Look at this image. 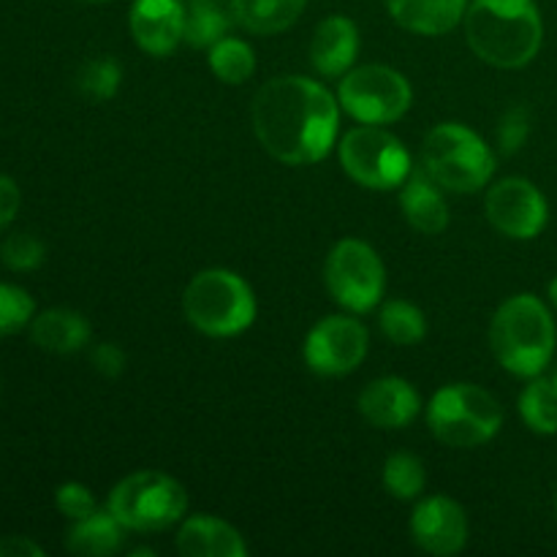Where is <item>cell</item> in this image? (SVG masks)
<instances>
[{
	"mask_svg": "<svg viewBox=\"0 0 557 557\" xmlns=\"http://www.w3.org/2000/svg\"><path fill=\"white\" fill-rule=\"evenodd\" d=\"M253 131L267 152L288 166L330 156L341 131V103L308 76H275L253 98Z\"/></svg>",
	"mask_w": 557,
	"mask_h": 557,
	"instance_id": "6da1fadb",
	"label": "cell"
},
{
	"mask_svg": "<svg viewBox=\"0 0 557 557\" xmlns=\"http://www.w3.org/2000/svg\"><path fill=\"white\" fill-rule=\"evenodd\" d=\"M466 38L479 60L495 69H525L544 41V22L533 0H473Z\"/></svg>",
	"mask_w": 557,
	"mask_h": 557,
	"instance_id": "7a4b0ae2",
	"label": "cell"
},
{
	"mask_svg": "<svg viewBox=\"0 0 557 557\" xmlns=\"http://www.w3.org/2000/svg\"><path fill=\"white\" fill-rule=\"evenodd\" d=\"M557 330L547 305L533 294L506 299L490 324V348L500 368L520 379H536L555 357Z\"/></svg>",
	"mask_w": 557,
	"mask_h": 557,
	"instance_id": "3957f363",
	"label": "cell"
},
{
	"mask_svg": "<svg viewBox=\"0 0 557 557\" xmlns=\"http://www.w3.org/2000/svg\"><path fill=\"white\" fill-rule=\"evenodd\" d=\"M422 166L444 190L476 194L493 180L495 152L468 125L441 123L424 136Z\"/></svg>",
	"mask_w": 557,
	"mask_h": 557,
	"instance_id": "277c9868",
	"label": "cell"
},
{
	"mask_svg": "<svg viewBox=\"0 0 557 557\" xmlns=\"http://www.w3.org/2000/svg\"><path fill=\"white\" fill-rule=\"evenodd\" d=\"M183 310L201 335L234 337L256 321V297L237 272L205 270L185 288Z\"/></svg>",
	"mask_w": 557,
	"mask_h": 557,
	"instance_id": "5b68a950",
	"label": "cell"
},
{
	"mask_svg": "<svg viewBox=\"0 0 557 557\" xmlns=\"http://www.w3.org/2000/svg\"><path fill=\"white\" fill-rule=\"evenodd\" d=\"M430 433L455 449H473L498 435L504 411L487 389L476 384L441 386L428 406Z\"/></svg>",
	"mask_w": 557,
	"mask_h": 557,
	"instance_id": "8992f818",
	"label": "cell"
},
{
	"mask_svg": "<svg viewBox=\"0 0 557 557\" xmlns=\"http://www.w3.org/2000/svg\"><path fill=\"white\" fill-rule=\"evenodd\" d=\"M107 509L125 531H166L188 511V493L177 479L161 471H136L109 493Z\"/></svg>",
	"mask_w": 557,
	"mask_h": 557,
	"instance_id": "52a82bcc",
	"label": "cell"
},
{
	"mask_svg": "<svg viewBox=\"0 0 557 557\" xmlns=\"http://www.w3.org/2000/svg\"><path fill=\"white\" fill-rule=\"evenodd\" d=\"M337 152L343 172L370 190L400 188L413 172L406 145L381 125H359L346 131Z\"/></svg>",
	"mask_w": 557,
	"mask_h": 557,
	"instance_id": "ba28073f",
	"label": "cell"
},
{
	"mask_svg": "<svg viewBox=\"0 0 557 557\" xmlns=\"http://www.w3.org/2000/svg\"><path fill=\"white\" fill-rule=\"evenodd\" d=\"M324 283L341 308L368 313L384 299V261L362 239H341L326 256Z\"/></svg>",
	"mask_w": 557,
	"mask_h": 557,
	"instance_id": "9c48e42d",
	"label": "cell"
},
{
	"mask_svg": "<svg viewBox=\"0 0 557 557\" xmlns=\"http://www.w3.org/2000/svg\"><path fill=\"white\" fill-rule=\"evenodd\" d=\"M337 103L364 125H386L411 109L413 90L400 71L389 65H362L343 74Z\"/></svg>",
	"mask_w": 557,
	"mask_h": 557,
	"instance_id": "30bf717a",
	"label": "cell"
},
{
	"mask_svg": "<svg viewBox=\"0 0 557 557\" xmlns=\"http://www.w3.org/2000/svg\"><path fill=\"white\" fill-rule=\"evenodd\" d=\"M370 348L368 326L354 315H326L305 337V362L319 375L354 373Z\"/></svg>",
	"mask_w": 557,
	"mask_h": 557,
	"instance_id": "8fae6325",
	"label": "cell"
},
{
	"mask_svg": "<svg viewBox=\"0 0 557 557\" xmlns=\"http://www.w3.org/2000/svg\"><path fill=\"white\" fill-rule=\"evenodd\" d=\"M490 226L509 239H533L549 221V207L542 190L525 177L498 180L484 199Z\"/></svg>",
	"mask_w": 557,
	"mask_h": 557,
	"instance_id": "7c38bea8",
	"label": "cell"
},
{
	"mask_svg": "<svg viewBox=\"0 0 557 557\" xmlns=\"http://www.w3.org/2000/svg\"><path fill=\"white\" fill-rule=\"evenodd\" d=\"M411 539L430 555H457L468 542V517L446 495L424 498L411 515Z\"/></svg>",
	"mask_w": 557,
	"mask_h": 557,
	"instance_id": "4fadbf2b",
	"label": "cell"
},
{
	"mask_svg": "<svg viewBox=\"0 0 557 557\" xmlns=\"http://www.w3.org/2000/svg\"><path fill=\"white\" fill-rule=\"evenodd\" d=\"M128 27L139 49L163 58L185 41V3L183 0H134Z\"/></svg>",
	"mask_w": 557,
	"mask_h": 557,
	"instance_id": "5bb4252c",
	"label": "cell"
},
{
	"mask_svg": "<svg viewBox=\"0 0 557 557\" xmlns=\"http://www.w3.org/2000/svg\"><path fill=\"white\" fill-rule=\"evenodd\" d=\"M359 413L379 430H403L422 411L419 392L400 375H384L362 389Z\"/></svg>",
	"mask_w": 557,
	"mask_h": 557,
	"instance_id": "9a60e30c",
	"label": "cell"
},
{
	"mask_svg": "<svg viewBox=\"0 0 557 557\" xmlns=\"http://www.w3.org/2000/svg\"><path fill=\"white\" fill-rule=\"evenodd\" d=\"M359 54V30L348 16H330L321 22L310 41V63L321 76H343L351 71Z\"/></svg>",
	"mask_w": 557,
	"mask_h": 557,
	"instance_id": "2e32d148",
	"label": "cell"
},
{
	"mask_svg": "<svg viewBox=\"0 0 557 557\" xmlns=\"http://www.w3.org/2000/svg\"><path fill=\"white\" fill-rule=\"evenodd\" d=\"M400 210L406 221L419 234H444L449 226V205H446L441 185L428 172L413 169L406 183L400 185Z\"/></svg>",
	"mask_w": 557,
	"mask_h": 557,
	"instance_id": "e0dca14e",
	"label": "cell"
},
{
	"mask_svg": "<svg viewBox=\"0 0 557 557\" xmlns=\"http://www.w3.org/2000/svg\"><path fill=\"white\" fill-rule=\"evenodd\" d=\"M177 549L185 557H245L248 544L237 528L218 517L196 515L183 522L177 533Z\"/></svg>",
	"mask_w": 557,
	"mask_h": 557,
	"instance_id": "ac0fdd59",
	"label": "cell"
},
{
	"mask_svg": "<svg viewBox=\"0 0 557 557\" xmlns=\"http://www.w3.org/2000/svg\"><path fill=\"white\" fill-rule=\"evenodd\" d=\"M392 20L419 36H446L466 16L468 0H386Z\"/></svg>",
	"mask_w": 557,
	"mask_h": 557,
	"instance_id": "d6986e66",
	"label": "cell"
},
{
	"mask_svg": "<svg viewBox=\"0 0 557 557\" xmlns=\"http://www.w3.org/2000/svg\"><path fill=\"white\" fill-rule=\"evenodd\" d=\"M30 341L49 354H74L90 341V321L69 308H52L33 315Z\"/></svg>",
	"mask_w": 557,
	"mask_h": 557,
	"instance_id": "ffe728a7",
	"label": "cell"
},
{
	"mask_svg": "<svg viewBox=\"0 0 557 557\" xmlns=\"http://www.w3.org/2000/svg\"><path fill=\"white\" fill-rule=\"evenodd\" d=\"M308 0H232V14L243 30L275 36L302 16Z\"/></svg>",
	"mask_w": 557,
	"mask_h": 557,
	"instance_id": "44dd1931",
	"label": "cell"
},
{
	"mask_svg": "<svg viewBox=\"0 0 557 557\" xmlns=\"http://www.w3.org/2000/svg\"><path fill=\"white\" fill-rule=\"evenodd\" d=\"M123 522L109 509L92 511L85 520H76L74 528L65 536V547L74 555L85 557H107L120 553L123 547Z\"/></svg>",
	"mask_w": 557,
	"mask_h": 557,
	"instance_id": "7402d4cb",
	"label": "cell"
},
{
	"mask_svg": "<svg viewBox=\"0 0 557 557\" xmlns=\"http://www.w3.org/2000/svg\"><path fill=\"white\" fill-rule=\"evenodd\" d=\"M185 3V44L210 49L228 36L234 25L232 0H183Z\"/></svg>",
	"mask_w": 557,
	"mask_h": 557,
	"instance_id": "603a6c76",
	"label": "cell"
},
{
	"mask_svg": "<svg viewBox=\"0 0 557 557\" xmlns=\"http://www.w3.org/2000/svg\"><path fill=\"white\" fill-rule=\"evenodd\" d=\"M522 422L539 435H557V386L553 379H531L520 395Z\"/></svg>",
	"mask_w": 557,
	"mask_h": 557,
	"instance_id": "cb8c5ba5",
	"label": "cell"
},
{
	"mask_svg": "<svg viewBox=\"0 0 557 557\" xmlns=\"http://www.w3.org/2000/svg\"><path fill=\"white\" fill-rule=\"evenodd\" d=\"M207 63H210V71L223 85H243V82L253 76L256 54L250 44H245L243 38L226 36L218 44H212Z\"/></svg>",
	"mask_w": 557,
	"mask_h": 557,
	"instance_id": "d4e9b609",
	"label": "cell"
},
{
	"mask_svg": "<svg viewBox=\"0 0 557 557\" xmlns=\"http://www.w3.org/2000/svg\"><path fill=\"white\" fill-rule=\"evenodd\" d=\"M379 326L395 346H417L428 335V319L417 305L389 299L379 313Z\"/></svg>",
	"mask_w": 557,
	"mask_h": 557,
	"instance_id": "484cf974",
	"label": "cell"
},
{
	"mask_svg": "<svg viewBox=\"0 0 557 557\" xmlns=\"http://www.w3.org/2000/svg\"><path fill=\"white\" fill-rule=\"evenodd\" d=\"M381 479H384V487L392 498L413 500L424 493L428 471H424V462L417 455H411V451H397V455H392L384 462Z\"/></svg>",
	"mask_w": 557,
	"mask_h": 557,
	"instance_id": "4316f807",
	"label": "cell"
},
{
	"mask_svg": "<svg viewBox=\"0 0 557 557\" xmlns=\"http://www.w3.org/2000/svg\"><path fill=\"white\" fill-rule=\"evenodd\" d=\"M123 69L114 58H92L76 74V90L82 98L92 103H103L117 96Z\"/></svg>",
	"mask_w": 557,
	"mask_h": 557,
	"instance_id": "83f0119b",
	"label": "cell"
},
{
	"mask_svg": "<svg viewBox=\"0 0 557 557\" xmlns=\"http://www.w3.org/2000/svg\"><path fill=\"white\" fill-rule=\"evenodd\" d=\"M33 313H36V302L25 288L0 283V337L25 330L33 321Z\"/></svg>",
	"mask_w": 557,
	"mask_h": 557,
	"instance_id": "f1b7e54d",
	"label": "cell"
},
{
	"mask_svg": "<svg viewBox=\"0 0 557 557\" xmlns=\"http://www.w3.org/2000/svg\"><path fill=\"white\" fill-rule=\"evenodd\" d=\"M0 259H3V264L11 267L14 272H30L44 264V259H47V248H44L41 239L33 237V234L16 232L3 243V248H0Z\"/></svg>",
	"mask_w": 557,
	"mask_h": 557,
	"instance_id": "f546056e",
	"label": "cell"
},
{
	"mask_svg": "<svg viewBox=\"0 0 557 557\" xmlns=\"http://www.w3.org/2000/svg\"><path fill=\"white\" fill-rule=\"evenodd\" d=\"M528 136H531V112H528V107H511L495 128L498 150L504 156H515L525 147Z\"/></svg>",
	"mask_w": 557,
	"mask_h": 557,
	"instance_id": "4dcf8cb0",
	"label": "cell"
},
{
	"mask_svg": "<svg viewBox=\"0 0 557 557\" xmlns=\"http://www.w3.org/2000/svg\"><path fill=\"white\" fill-rule=\"evenodd\" d=\"M54 506L63 517H69L71 522L85 520L96 511V498H92L90 490L79 482H65L60 484L58 493H54Z\"/></svg>",
	"mask_w": 557,
	"mask_h": 557,
	"instance_id": "1f68e13d",
	"label": "cell"
},
{
	"mask_svg": "<svg viewBox=\"0 0 557 557\" xmlns=\"http://www.w3.org/2000/svg\"><path fill=\"white\" fill-rule=\"evenodd\" d=\"M90 362L92 368H96L101 375H107V379H117V375L125 370V362H128V359H125L123 348L120 346H114V343H101V346L92 348Z\"/></svg>",
	"mask_w": 557,
	"mask_h": 557,
	"instance_id": "d6a6232c",
	"label": "cell"
},
{
	"mask_svg": "<svg viewBox=\"0 0 557 557\" xmlns=\"http://www.w3.org/2000/svg\"><path fill=\"white\" fill-rule=\"evenodd\" d=\"M20 205H22L20 185H16L11 177H5V174H0V228L14 223L16 212H20Z\"/></svg>",
	"mask_w": 557,
	"mask_h": 557,
	"instance_id": "836d02e7",
	"label": "cell"
},
{
	"mask_svg": "<svg viewBox=\"0 0 557 557\" xmlns=\"http://www.w3.org/2000/svg\"><path fill=\"white\" fill-rule=\"evenodd\" d=\"M0 557H44V549L25 536L0 539Z\"/></svg>",
	"mask_w": 557,
	"mask_h": 557,
	"instance_id": "e575fe53",
	"label": "cell"
},
{
	"mask_svg": "<svg viewBox=\"0 0 557 557\" xmlns=\"http://www.w3.org/2000/svg\"><path fill=\"white\" fill-rule=\"evenodd\" d=\"M547 292H549V302H553V305H555V310H557V277H555L553 283H549Z\"/></svg>",
	"mask_w": 557,
	"mask_h": 557,
	"instance_id": "d590c367",
	"label": "cell"
},
{
	"mask_svg": "<svg viewBox=\"0 0 557 557\" xmlns=\"http://www.w3.org/2000/svg\"><path fill=\"white\" fill-rule=\"evenodd\" d=\"M82 3H90V5H101V3H109V0H82Z\"/></svg>",
	"mask_w": 557,
	"mask_h": 557,
	"instance_id": "8d00e7d4",
	"label": "cell"
},
{
	"mask_svg": "<svg viewBox=\"0 0 557 557\" xmlns=\"http://www.w3.org/2000/svg\"><path fill=\"white\" fill-rule=\"evenodd\" d=\"M553 381H555V386H557V362H555V368H553Z\"/></svg>",
	"mask_w": 557,
	"mask_h": 557,
	"instance_id": "74e56055",
	"label": "cell"
},
{
	"mask_svg": "<svg viewBox=\"0 0 557 557\" xmlns=\"http://www.w3.org/2000/svg\"><path fill=\"white\" fill-rule=\"evenodd\" d=\"M555 509H557V498H555Z\"/></svg>",
	"mask_w": 557,
	"mask_h": 557,
	"instance_id": "f35d334b",
	"label": "cell"
}]
</instances>
